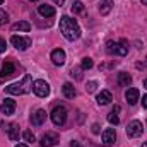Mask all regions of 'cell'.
Returning <instances> with one entry per match:
<instances>
[{"mask_svg":"<svg viewBox=\"0 0 147 147\" xmlns=\"http://www.w3.org/2000/svg\"><path fill=\"white\" fill-rule=\"evenodd\" d=\"M60 31H62L63 38L69 39V41H74V39H77L80 36V28H79L77 21L69 17V16H63L60 19Z\"/></svg>","mask_w":147,"mask_h":147,"instance_id":"obj_1","label":"cell"},{"mask_svg":"<svg viewBox=\"0 0 147 147\" xmlns=\"http://www.w3.org/2000/svg\"><path fill=\"white\" fill-rule=\"evenodd\" d=\"M33 89V79L29 74L24 75V79L21 82H16V84H10L5 87V92L7 94H12V96H19V94H26Z\"/></svg>","mask_w":147,"mask_h":147,"instance_id":"obj_2","label":"cell"},{"mask_svg":"<svg viewBox=\"0 0 147 147\" xmlns=\"http://www.w3.org/2000/svg\"><path fill=\"white\" fill-rule=\"evenodd\" d=\"M106 46H108L106 48L108 53H115V55H120V57H125L128 53V43L125 39H121V41H108Z\"/></svg>","mask_w":147,"mask_h":147,"instance_id":"obj_3","label":"cell"},{"mask_svg":"<svg viewBox=\"0 0 147 147\" xmlns=\"http://www.w3.org/2000/svg\"><path fill=\"white\" fill-rule=\"evenodd\" d=\"M67 120V110L63 106H57L55 110L51 111V121L57 125V127H62Z\"/></svg>","mask_w":147,"mask_h":147,"instance_id":"obj_4","label":"cell"},{"mask_svg":"<svg viewBox=\"0 0 147 147\" xmlns=\"http://www.w3.org/2000/svg\"><path fill=\"white\" fill-rule=\"evenodd\" d=\"M33 91L38 98H46L50 94V84L46 80H34L33 82Z\"/></svg>","mask_w":147,"mask_h":147,"instance_id":"obj_5","label":"cell"},{"mask_svg":"<svg viewBox=\"0 0 147 147\" xmlns=\"http://www.w3.org/2000/svg\"><path fill=\"white\" fill-rule=\"evenodd\" d=\"M127 135L135 139V137H140L142 135V123L139 120H132L128 125H127Z\"/></svg>","mask_w":147,"mask_h":147,"instance_id":"obj_6","label":"cell"},{"mask_svg":"<svg viewBox=\"0 0 147 147\" xmlns=\"http://www.w3.org/2000/svg\"><path fill=\"white\" fill-rule=\"evenodd\" d=\"M10 43L17 48V50H21V51H24V50H28L29 46H31V38H22V36H17V34H14V36L10 38Z\"/></svg>","mask_w":147,"mask_h":147,"instance_id":"obj_7","label":"cell"},{"mask_svg":"<svg viewBox=\"0 0 147 147\" xmlns=\"http://www.w3.org/2000/svg\"><path fill=\"white\" fill-rule=\"evenodd\" d=\"M58 140H60V137H58V134H55V132H48V134H45L43 137H41V147H53L58 144Z\"/></svg>","mask_w":147,"mask_h":147,"instance_id":"obj_8","label":"cell"},{"mask_svg":"<svg viewBox=\"0 0 147 147\" xmlns=\"http://www.w3.org/2000/svg\"><path fill=\"white\" fill-rule=\"evenodd\" d=\"M0 110H2L3 115H12L16 111V101L12 98H5L3 103H2V106H0Z\"/></svg>","mask_w":147,"mask_h":147,"instance_id":"obj_9","label":"cell"},{"mask_svg":"<svg viewBox=\"0 0 147 147\" xmlns=\"http://www.w3.org/2000/svg\"><path fill=\"white\" fill-rule=\"evenodd\" d=\"M51 62L55 63V65H63L65 63V51L63 50H60V48H57V50H53L51 51Z\"/></svg>","mask_w":147,"mask_h":147,"instance_id":"obj_10","label":"cell"},{"mask_svg":"<svg viewBox=\"0 0 147 147\" xmlns=\"http://www.w3.org/2000/svg\"><path fill=\"white\" fill-rule=\"evenodd\" d=\"M16 72V67H14V63L12 62H5L3 65H2V70H0V77L2 79H9V77H12Z\"/></svg>","mask_w":147,"mask_h":147,"instance_id":"obj_11","label":"cell"},{"mask_svg":"<svg viewBox=\"0 0 147 147\" xmlns=\"http://www.w3.org/2000/svg\"><path fill=\"white\" fill-rule=\"evenodd\" d=\"M115 140H116V132H115V128H106V130L103 132V144H105V146H111V144H115Z\"/></svg>","mask_w":147,"mask_h":147,"instance_id":"obj_12","label":"cell"},{"mask_svg":"<svg viewBox=\"0 0 147 147\" xmlns=\"http://www.w3.org/2000/svg\"><path fill=\"white\" fill-rule=\"evenodd\" d=\"M139 96H140V92H139V89H135V87H128L127 92H125V98H127V101H128L130 105H137Z\"/></svg>","mask_w":147,"mask_h":147,"instance_id":"obj_13","label":"cell"},{"mask_svg":"<svg viewBox=\"0 0 147 147\" xmlns=\"http://www.w3.org/2000/svg\"><path fill=\"white\" fill-rule=\"evenodd\" d=\"M96 101H98L99 106H106V105H110L111 101H113V96H111L110 91H101V92L98 94Z\"/></svg>","mask_w":147,"mask_h":147,"instance_id":"obj_14","label":"cell"},{"mask_svg":"<svg viewBox=\"0 0 147 147\" xmlns=\"http://www.w3.org/2000/svg\"><path fill=\"white\" fill-rule=\"evenodd\" d=\"M45 120H46V111H45V110H38L36 113L31 116V123H33V125H36V127L43 125V123H45Z\"/></svg>","mask_w":147,"mask_h":147,"instance_id":"obj_15","label":"cell"},{"mask_svg":"<svg viewBox=\"0 0 147 147\" xmlns=\"http://www.w3.org/2000/svg\"><path fill=\"white\" fill-rule=\"evenodd\" d=\"M7 135L10 140H19V123H10L7 127Z\"/></svg>","mask_w":147,"mask_h":147,"instance_id":"obj_16","label":"cell"},{"mask_svg":"<svg viewBox=\"0 0 147 147\" xmlns=\"http://www.w3.org/2000/svg\"><path fill=\"white\" fill-rule=\"evenodd\" d=\"M38 12H39L43 17H53V16H55V9H53L51 5H46V3L39 5V7H38Z\"/></svg>","mask_w":147,"mask_h":147,"instance_id":"obj_17","label":"cell"},{"mask_svg":"<svg viewBox=\"0 0 147 147\" xmlns=\"http://www.w3.org/2000/svg\"><path fill=\"white\" fill-rule=\"evenodd\" d=\"M62 91H63V96L67 99H74L75 98V87H74V84H70V82H65L63 87H62Z\"/></svg>","mask_w":147,"mask_h":147,"instance_id":"obj_18","label":"cell"},{"mask_svg":"<svg viewBox=\"0 0 147 147\" xmlns=\"http://www.w3.org/2000/svg\"><path fill=\"white\" fill-rule=\"evenodd\" d=\"M111 9H113V0H101L99 2V12H101V16L110 14Z\"/></svg>","mask_w":147,"mask_h":147,"instance_id":"obj_19","label":"cell"},{"mask_svg":"<svg viewBox=\"0 0 147 147\" xmlns=\"http://www.w3.org/2000/svg\"><path fill=\"white\" fill-rule=\"evenodd\" d=\"M118 113H120V106H115L111 113L108 115V121H110L111 125H118L120 123V116H118Z\"/></svg>","mask_w":147,"mask_h":147,"instance_id":"obj_20","label":"cell"},{"mask_svg":"<svg viewBox=\"0 0 147 147\" xmlns=\"http://www.w3.org/2000/svg\"><path fill=\"white\" fill-rule=\"evenodd\" d=\"M29 29H31V24L28 21H21V22L12 24V31H24V33H28Z\"/></svg>","mask_w":147,"mask_h":147,"instance_id":"obj_21","label":"cell"},{"mask_svg":"<svg viewBox=\"0 0 147 147\" xmlns=\"http://www.w3.org/2000/svg\"><path fill=\"white\" fill-rule=\"evenodd\" d=\"M118 84H120V86L128 87V86L132 84V77H130L127 72H120V74H118Z\"/></svg>","mask_w":147,"mask_h":147,"instance_id":"obj_22","label":"cell"},{"mask_svg":"<svg viewBox=\"0 0 147 147\" xmlns=\"http://www.w3.org/2000/svg\"><path fill=\"white\" fill-rule=\"evenodd\" d=\"M92 65H94V63H92L91 58H82V65H80L82 70H89V69H92Z\"/></svg>","mask_w":147,"mask_h":147,"instance_id":"obj_23","label":"cell"},{"mask_svg":"<svg viewBox=\"0 0 147 147\" xmlns=\"http://www.w3.org/2000/svg\"><path fill=\"white\" fill-rule=\"evenodd\" d=\"M22 137H24L28 142H34V140H36V137H34V134H33L31 130H26V132L22 134Z\"/></svg>","mask_w":147,"mask_h":147,"instance_id":"obj_24","label":"cell"},{"mask_svg":"<svg viewBox=\"0 0 147 147\" xmlns=\"http://www.w3.org/2000/svg\"><path fill=\"white\" fill-rule=\"evenodd\" d=\"M82 67H80V69H79V67H75V69H72V72H70V75H72V77H75V79H77V80H80V79H82Z\"/></svg>","mask_w":147,"mask_h":147,"instance_id":"obj_25","label":"cell"},{"mask_svg":"<svg viewBox=\"0 0 147 147\" xmlns=\"http://www.w3.org/2000/svg\"><path fill=\"white\" fill-rule=\"evenodd\" d=\"M82 10H84L82 2H74L72 3V12H82Z\"/></svg>","mask_w":147,"mask_h":147,"instance_id":"obj_26","label":"cell"},{"mask_svg":"<svg viewBox=\"0 0 147 147\" xmlns=\"http://www.w3.org/2000/svg\"><path fill=\"white\" fill-rule=\"evenodd\" d=\"M96 87H98V82H96V80H91V82H87V86H86L87 92H94Z\"/></svg>","mask_w":147,"mask_h":147,"instance_id":"obj_27","label":"cell"},{"mask_svg":"<svg viewBox=\"0 0 147 147\" xmlns=\"http://www.w3.org/2000/svg\"><path fill=\"white\" fill-rule=\"evenodd\" d=\"M7 21H9V16H7V12L0 9V26H2V24H5Z\"/></svg>","mask_w":147,"mask_h":147,"instance_id":"obj_28","label":"cell"},{"mask_svg":"<svg viewBox=\"0 0 147 147\" xmlns=\"http://www.w3.org/2000/svg\"><path fill=\"white\" fill-rule=\"evenodd\" d=\"M5 48H7V43H5V39H2V38H0V53H3V51H5Z\"/></svg>","mask_w":147,"mask_h":147,"instance_id":"obj_29","label":"cell"},{"mask_svg":"<svg viewBox=\"0 0 147 147\" xmlns=\"http://www.w3.org/2000/svg\"><path fill=\"white\" fill-rule=\"evenodd\" d=\"M92 132H94V134H99V125H98V123L92 125Z\"/></svg>","mask_w":147,"mask_h":147,"instance_id":"obj_30","label":"cell"},{"mask_svg":"<svg viewBox=\"0 0 147 147\" xmlns=\"http://www.w3.org/2000/svg\"><path fill=\"white\" fill-rule=\"evenodd\" d=\"M142 106L147 108V94H146V96H142Z\"/></svg>","mask_w":147,"mask_h":147,"instance_id":"obj_31","label":"cell"},{"mask_svg":"<svg viewBox=\"0 0 147 147\" xmlns=\"http://www.w3.org/2000/svg\"><path fill=\"white\" fill-rule=\"evenodd\" d=\"M137 67H139V69H147V62H146V63H139Z\"/></svg>","mask_w":147,"mask_h":147,"instance_id":"obj_32","label":"cell"},{"mask_svg":"<svg viewBox=\"0 0 147 147\" xmlns=\"http://www.w3.org/2000/svg\"><path fill=\"white\" fill-rule=\"evenodd\" d=\"M70 147H80V144H79V142H75V140H74L72 144H70Z\"/></svg>","mask_w":147,"mask_h":147,"instance_id":"obj_33","label":"cell"},{"mask_svg":"<svg viewBox=\"0 0 147 147\" xmlns=\"http://www.w3.org/2000/svg\"><path fill=\"white\" fill-rule=\"evenodd\" d=\"M53 2H55V3H58V5H62V3H63L65 0H53Z\"/></svg>","mask_w":147,"mask_h":147,"instance_id":"obj_34","label":"cell"},{"mask_svg":"<svg viewBox=\"0 0 147 147\" xmlns=\"http://www.w3.org/2000/svg\"><path fill=\"white\" fill-rule=\"evenodd\" d=\"M16 147H28V146H26V144H17Z\"/></svg>","mask_w":147,"mask_h":147,"instance_id":"obj_35","label":"cell"},{"mask_svg":"<svg viewBox=\"0 0 147 147\" xmlns=\"http://www.w3.org/2000/svg\"><path fill=\"white\" fill-rule=\"evenodd\" d=\"M144 87H146V89H147V79H146V80H144Z\"/></svg>","mask_w":147,"mask_h":147,"instance_id":"obj_36","label":"cell"},{"mask_svg":"<svg viewBox=\"0 0 147 147\" xmlns=\"http://www.w3.org/2000/svg\"><path fill=\"white\" fill-rule=\"evenodd\" d=\"M142 3H144V5H147V0H142Z\"/></svg>","mask_w":147,"mask_h":147,"instance_id":"obj_37","label":"cell"},{"mask_svg":"<svg viewBox=\"0 0 147 147\" xmlns=\"http://www.w3.org/2000/svg\"><path fill=\"white\" fill-rule=\"evenodd\" d=\"M142 147H147V142H144V144H142Z\"/></svg>","mask_w":147,"mask_h":147,"instance_id":"obj_38","label":"cell"},{"mask_svg":"<svg viewBox=\"0 0 147 147\" xmlns=\"http://www.w3.org/2000/svg\"><path fill=\"white\" fill-rule=\"evenodd\" d=\"M31 2H36V0H31Z\"/></svg>","mask_w":147,"mask_h":147,"instance_id":"obj_39","label":"cell"},{"mask_svg":"<svg viewBox=\"0 0 147 147\" xmlns=\"http://www.w3.org/2000/svg\"><path fill=\"white\" fill-rule=\"evenodd\" d=\"M2 2H3V0H0V3H2Z\"/></svg>","mask_w":147,"mask_h":147,"instance_id":"obj_40","label":"cell"}]
</instances>
